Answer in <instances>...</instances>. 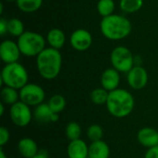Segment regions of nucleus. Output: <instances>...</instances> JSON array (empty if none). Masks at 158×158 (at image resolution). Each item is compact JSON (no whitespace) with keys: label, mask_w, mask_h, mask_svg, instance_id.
Segmentation results:
<instances>
[{"label":"nucleus","mask_w":158,"mask_h":158,"mask_svg":"<svg viewBox=\"0 0 158 158\" xmlns=\"http://www.w3.org/2000/svg\"><path fill=\"white\" fill-rule=\"evenodd\" d=\"M100 31L104 37L111 41H119L127 38L131 31L132 24L125 16L112 14L102 18L100 22Z\"/></svg>","instance_id":"f257e3e1"},{"label":"nucleus","mask_w":158,"mask_h":158,"mask_svg":"<svg viewBox=\"0 0 158 158\" xmlns=\"http://www.w3.org/2000/svg\"><path fill=\"white\" fill-rule=\"evenodd\" d=\"M36 67L39 74L44 80L56 79L61 70L62 56L59 50L46 47L36 56Z\"/></svg>","instance_id":"f03ea898"},{"label":"nucleus","mask_w":158,"mask_h":158,"mask_svg":"<svg viewBox=\"0 0 158 158\" xmlns=\"http://www.w3.org/2000/svg\"><path fill=\"white\" fill-rule=\"evenodd\" d=\"M106 106L111 116L118 118H123L128 117L133 111L135 100L130 92L125 89L118 88L109 92Z\"/></svg>","instance_id":"7ed1b4c3"},{"label":"nucleus","mask_w":158,"mask_h":158,"mask_svg":"<svg viewBox=\"0 0 158 158\" xmlns=\"http://www.w3.org/2000/svg\"><path fill=\"white\" fill-rule=\"evenodd\" d=\"M29 74L23 65L19 62L6 64L1 71V82L7 87L20 90L28 84Z\"/></svg>","instance_id":"20e7f679"},{"label":"nucleus","mask_w":158,"mask_h":158,"mask_svg":"<svg viewBox=\"0 0 158 158\" xmlns=\"http://www.w3.org/2000/svg\"><path fill=\"white\" fill-rule=\"evenodd\" d=\"M17 43L21 55L29 57L37 56L46 48V39H44L42 34L31 31H24L18 38Z\"/></svg>","instance_id":"39448f33"},{"label":"nucleus","mask_w":158,"mask_h":158,"mask_svg":"<svg viewBox=\"0 0 158 158\" xmlns=\"http://www.w3.org/2000/svg\"><path fill=\"white\" fill-rule=\"evenodd\" d=\"M112 68L121 73H128L134 67V56L131 51L123 45L115 47L110 54Z\"/></svg>","instance_id":"423d86ee"},{"label":"nucleus","mask_w":158,"mask_h":158,"mask_svg":"<svg viewBox=\"0 0 158 158\" xmlns=\"http://www.w3.org/2000/svg\"><path fill=\"white\" fill-rule=\"evenodd\" d=\"M19 100L29 106H37L44 103V90L38 84L28 83L19 91Z\"/></svg>","instance_id":"0eeeda50"},{"label":"nucleus","mask_w":158,"mask_h":158,"mask_svg":"<svg viewBox=\"0 0 158 158\" xmlns=\"http://www.w3.org/2000/svg\"><path fill=\"white\" fill-rule=\"evenodd\" d=\"M9 117L13 124L23 128L31 123L33 113H31V106H27L21 101H19L10 106Z\"/></svg>","instance_id":"6e6552de"},{"label":"nucleus","mask_w":158,"mask_h":158,"mask_svg":"<svg viewBox=\"0 0 158 158\" xmlns=\"http://www.w3.org/2000/svg\"><path fill=\"white\" fill-rule=\"evenodd\" d=\"M69 44L76 51L83 52L91 47L93 44V36L91 32L85 29H77L71 33Z\"/></svg>","instance_id":"1a4fd4ad"},{"label":"nucleus","mask_w":158,"mask_h":158,"mask_svg":"<svg viewBox=\"0 0 158 158\" xmlns=\"http://www.w3.org/2000/svg\"><path fill=\"white\" fill-rule=\"evenodd\" d=\"M21 53L17 42L6 39L0 44V57L6 65L18 62Z\"/></svg>","instance_id":"9d476101"},{"label":"nucleus","mask_w":158,"mask_h":158,"mask_svg":"<svg viewBox=\"0 0 158 158\" xmlns=\"http://www.w3.org/2000/svg\"><path fill=\"white\" fill-rule=\"evenodd\" d=\"M127 81L133 90L143 89L148 82V73L142 66H134L127 73Z\"/></svg>","instance_id":"9b49d317"},{"label":"nucleus","mask_w":158,"mask_h":158,"mask_svg":"<svg viewBox=\"0 0 158 158\" xmlns=\"http://www.w3.org/2000/svg\"><path fill=\"white\" fill-rule=\"evenodd\" d=\"M101 86L107 92H112L118 88L120 82V72L114 68L106 69L101 75Z\"/></svg>","instance_id":"f8f14e48"},{"label":"nucleus","mask_w":158,"mask_h":158,"mask_svg":"<svg viewBox=\"0 0 158 158\" xmlns=\"http://www.w3.org/2000/svg\"><path fill=\"white\" fill-rule=\"evenodd\" d=\"M33 118L41 123L56 122L59 118L58 114L52 111L47 103H42L35 106L33 111Z\"/></svg>","instance_id":"ddd939ff"},{"label":"nucleus","mask_w":158,"mask_h":158,"mask_svg":"<svg viewBox=\"0 0 158 158\" xmlns=\"http://www.w3.org/2000/svg\"><path fill=\"white\" fill-rule=\"evenodd\" d=\"M139 143L146 148H152L158 145V131L153 128L145 127L141 129L137 134Z\"/></svg>","instance_id":"4468645a"},{"label":"nucleus","mask_w":158,"mask_h":158,"mask_svg":"<svg viewBox=\"0 0 158 158\" xmlns=\"http://www.w3.org/2000/svg\"><path fill=\"white\" fill-rule=\"evenodd\" d=\"M69 158H88L89 157V146L81 140L71 141L67 149Z\"/></svg>","instance_id":"2eb2a0df"},{"label":"nucleus","mask_w":158,"mask_h":158,"mask_svg":"<svg viewBox=\"0 0 158 158\" xmlns=\"http://www.w3.org/2000/svg\"><path fill=\"white\" fill-rule=\"evenodd\" d=\"M18 151L24 158H31L38 154V145L31 138H22L18 143Z\"/></svg>","instance_id":"dca6fc26"},{"label":"nucleus","mask_w":158,"mask_h":158,"mask_svg":"<svg viewBox=\"0 0 158 158\" xmlns=\"http://www.w3.org/2000/svg\"><path fill=\"white\" fill-rule=\"evenodd\" d=\"M46 43L49 47L56 50H60L66 44V35L64 31L58 28L51 29L46 34Z\"/></svg>","instance_id":"f3484780"},{"label":"nucleus","mask_w":158,"mask_h":158,"mask_svg":"<svg viewBox=\"0 0 158 158\" xmlns=\"http://www.w3.org/2000/svg\"><path fill=\"white\" fill-rule=\"evenodd\" d=\"M110 148L108 144L103 140L93 142L89 145V157L88 158H109Z\"/></svg>","instance_id":"a211bd4d"},{"label":"nucleus","mask_w":158,"mask_h":158,"mask_svg":"<svg viewBox=\"0 0 158 158\" xmlns=\"http://www.w3.org/2000/svg\"><path fill=\"white\" fill-rule=\"evenodd\" d=\"M0 96H1V101L4 105H9L11 106L12 105L19 102V92H18L17 89L5 86L1 90Z\"/></svg>","instance_id":"6ab92c4d"},{"label":"nucleus","mask_w":158,"mask_h":158,"mask_svg":"<svg viewBox=\"0 0 158 158\" xmlns=\"http://www.w3.org/2000/svg\"><path fill=\"white\" fill-rule=\"evenodd\" d=\"M44 0H16L18 8L24 13H32L41 8Z\"/></svg>","instance_id":"aec40b11"},{"label":"nucleus","mask_w":158,"mask_h":158,"mask_svg":"<svg viewBox=\"0 0 158 158\" xmlns=\"http://www.w3.org/2000/svg\"><path fill=\"white\" fill-rule=\"evenodd\" d=\"M24 24L18 18H12L7 19V33L19 38L24 32Z\"/></svg>","instance_id":"412c9836"},{"label":"nucleus","mask_w":158,"mask_h":158,"mask_svg":"<svg viewBox=\"0 0 158 158\" xmlns=\"http://www.w3.org/2000/svg\"><path fill=\"white\" fill-rule=\"evenodd\" d=\"M143 6V0H120L119 7L124 13H135Z\"/></svg>","instance_id":"4be33fe9"},{"label":"nucleus","mask_w":158,"mask_h":158,"mask_svg":"<svg viewBox=\"0 0 158 158\" xmlns=\"http://www.w3.org/2000/svg\"><path fill=\"white\" fill-rule=\"evenodd\" d=\"M116 4L114 0H99L96 6V9L102 18L108 17L114 14Z\"/></svg>","instance_id":"5701e85b"},{"label":"nucleus","mask_w":158,"mask_h":158,"mask_svg":"<svg viewBox=\"0 0 158 158\" xmlns=\"http://www.w3.org/2000/svg\"><path fill=\"white\" fill-rule=\"evenodd\" d=\"M48 106L52 109V111L56 114H59L62 112L67 105L66 99L63 95L61 94H55L52 97H50L49 101L47 102Z\"/></svg>","instance_id":"b1692460"},{"label":"nucleus","mask_w":158,"mask_h":158,"mask_svg":"<svg viewBox=\"0 0 158 158\" xmlns=\"http://www.w3.org/2000/svg\"><path fill=\"white\" fill-rule=\"evenodd\" d=\"M109 92L105 90L104 88H96L92 91L91 93V100L94 104L101 106V105H106L108 99Z\"/></svg>","instance_id":"393cba45"},{"label":"nucleus","mask_w":158,"mask_h":158,"mask_svg":"<svg viewBox=\"0 0 158 158\" xmlns=\"http://www.w3.org/2000/svg\"><path fill=\"white\" fill-rule=\"evenodd\" d=\"M65 133L67 138L71 142V141H75V140H79L81 139V128L80 126L79 123L77 122H69L65 130Z\"/></svg>","instance_id":"a878e982"},{"label":"nucleus","mask_w":158,"mask_h":158,"mask_svg":"<svg viewBox=\"0 0 158 158\" xmlns=\"http://www.w3.org/2000/svg\"><path fill=\"white\" fill-rule=\"evenodd\" d=\"M87 138L93 143V142H97V141H101L103 136H104V131L103 128L98 125V124H94L91 125L88 129H87Z\"/></svg>","instance_id":"bb28decb"},{"label":"nucleus","mask_w":158,"mask_h":158,"mask_svg":"<svg viewBox=\"0 0 158 158\" xmlns=\"http://www.w3.org/2000/svg\"><path fill=\"white\" fill-rule=\"evenodd\" d=\"M9 138H10V134L8 130L6 127L2 126L0 128V146L3 147L4 145H6L8 143Z\"/></svg>","instance_id":"cd10ccee"},{"label":"nucleus","mask_w":158,"mask_h":158,"mask_svg":"<svg viewBox=\"0 0 158 158\" xmlns=\"http://www.w3.org/2000/svg\"><path fill=\"white\" fill-rule=\"evenodd\" d=\"M144 158H158V145L149 148L148 151L145 153Z\"/></svg>","instance_id":"c85d7f7f"},{"label":"nucleus","mask_w":158,"mask_h":158,"mask_svg":"<svg viewBox=\"0 0 158 158\" xmlns=\"http://www.w3.org/2000/svg\"><path fill=\"white\" fill-rule=\"evenodd\" d=\"M6 33H7V19L1 18L0 19V34L1 36H4Z\"/></svg>","instance_id":"c756f323"},{"label":"nucleus","mask_w":158,"mask_h":158,"mask_svg":"<svg viewBox=\"0 0 158 158\" xmlns=\"http://www.w3.org/2000/svg\"><path fill=\"white\" fill-rule=\"evenodd\" d=\"M31 158H49V156H48V154H47V152L46 151H44V150H41V151H39L38 152V154L37 155H35L33 157Z\"/></svg>","instance_id":"7c9ffc66"},{"label":"nucleus","mask_w":158,"mask_h":158,"mask_svg":"<svg viewBox=\"0 0 158 158\" xmlns=\"http://www.w3.org/2000/svg\"><path fill=\"white\" fill-rule=\"evenodd\" d=\"M4 107H5V106L1 102V104H0V116H3L4 115Z\"/></svg>","instance_id":"2f4dec72"},{"label":"nucleus","mask_w":158,"mask_h":158,"mask_svg":"<svg viewBox=\"0 0 158 158\" xmlns=\"http://www.w3.org/2000/svg\"><path fill=\"white\" fill-rule=\"evenodd\" d=\"M0 158H6L5 153H4V150H3V147H1L0 149Z\"/></svg>","instance_id":"473e14b6"},{"label":"nucleus","mask_w":158,"mask_h":158,"mask_svg":"<svg viewBox=\"0 0 158 158\" xmlns=\"http://www.w3.org/2000/svg\"><path fill=\"white\" fill-rule=\"evenodd\" d=\"M6 1H7V2H16V0H6Z\"/></svg>","instance_id":"72a5a7b5"},{"label":"nucleus","mask_w":158,"mask_h":158,"mask_svg":"<svg viewBox=\"0 0 158 158\" xmlns=\"http://www.w3.org/2000/svg\"><path fill=\"white\" fill-rule=\"evenodd\" d=\"M11 158H16V157H11Z\"/></svg>","instance_id":"f704fd0d"},{"label":"nucleus","mask_w":158,"mask_h":158,"mask_svg":"<svg viewBox=\"0 0 158 158\" xmlns=\"http://www.w3.org/2000/svg\"><path fill=\"white\" fill-rule=\"evenodd\" d=\"M68 158H69V157H68Z\"/></svg>","instance_id":"c9c22d12"}]
</instances>
